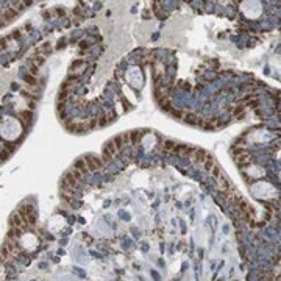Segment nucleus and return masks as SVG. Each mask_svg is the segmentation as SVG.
I'll use <instances>...</instances> for the list:
<instances>
[{"instance_id":"1","label":"nucleus","mask_w":281,"mask_h":281,"mask_svg":"<svg viewBox=\"0 0 281 281\" xmlns=\"http://www.w3.org/2000/svg\"><path fill=\"white\" fill-rule=\"evenodd\" d=\"M85 162H86V166H87V170H99V169H103V161H102L100 158H97V156H85Z\"/></svg>"},{"instance_id":"2","label":"nucleus","mask_w":281,"mask_h":281,"mask_svg":"<svg viewBox=\"0 0 281 281\" xmlns=\"http://www.w3.org/2000/svg\"><path fill=\"white\" fill-rule=\"evenodd\" d=\"M78 180L72 175V172H67L64 176H63V181H61V188H67V189H75L78 186Z\"/></svg>"},{"instance_id":"3","label":"nucleus","mask_w":281,"mask_h":281,"mask_svg":"<svg viewBox=\"0 0 281 281\" xmlns=\"http://www.w3.org/2000/svg\"><path fill=\"white\" fill-rule=\"evenodd\" d=\"M114 145L116 148H117V152H120V150L127 145V144H130V134L128 133H123V134H119V136H116L114 138Z\"/></svg>"},{"instance_id":"4","label":"nucleus","mask_w":281,"mask_h":281,"mask_svg":"<svg viewBox=\"0 0 281 281\" xmlns=\"http://www.w3.org/2000/svg\"><path fill=\"white\" fill-rule=\"evenodd\" d=\"M10 223H11V227H14V228H20V230H27V228H28V227H27V223L22 220V217H20L17 212L11 216Z\"/></svg>"},{"instance_id":"5","label":"nucleus","mask_w":281,"mask_h":281,"mask_svg":"<svg viewBox=\"0 0 281 281\" xmlns=\"http://www.w3.org/2000/svg\"><path fill=\"white\" fill-rule=\"evenodd\" d=\"M17 214L22 217V220L25 222L27 220V217L31 216V214H35V208H33V205H24V206H20L19 211H17Z\"/></svg>"},{"instance_id":"6","label":"nucleus","mask_w":281,"mask_h":281,"mask_svg":"<svg viewBox=\"0 0 281 281\" xmlns=\"http://www.w3.org/2000/svg\"><path fill=\"white\" fill-rule=\"evenodd\" d=\"M236 162L239 164V166H247V164H250L251 161H253V158H251V155L248 153V152H247V153H244V155H241V156H236Z\"/></svg>"},{"instance_id":"7","label":"nucleus","mask_w":281,"mask_h":281,"mask_svg":"<svg viewBox=\"0 0 281 281\" xmlns=\"http://www.w3.org/2000/svg\"><path fill=\"white\" fill-rule=\"evenodd\" d=\"M184 120H186L189 125H198V120H200L202 117H198V116L195 113H184Z\"/></svg>"},{"instance_id":"8","label":"nucleus","mask_w":281,"mask_h":281,"mask_svg":"<svg viewBox=\"0 0 281 281\" xmlns=\"http://www.w3.org/2000/svg\"><path fill=\"white\" fill-rule=\"evenodd\" d=\"M206 152H205L203 148H195V152H194V161H197V162H203L205 159H206Z\"/></svg>"},{"instance_id":"9","label":"nucleus","mask_w":281,"mask_h":281,"mask_svg":"<svg viewBox=\"0 0 281 281\" xmlns=\"http://www.w3.org/2000/svg\"><path fill=\"white\" fill-rule=\"evenodd\" d=\"M73 169H77V170H80L81 173H87V166H86V162H85V159H77L75 161V164H73Z\"/></svg>"},{"instance_id":"10","label":"nucleus","mask_w":281,"mask_h":281,"mask_svg":"<svg viewBox=\"0 0 281 281\" xmlns=\"http://www.w3.org/2000/svg\"><path fill=\"white\" fill-rule=\"evenodd\" d=\"M17 16V11L16 10H13V8H6L5 11H3V19L6 20V22H10V20H13V19H14Z\"/></svg>"},{"instance_id":"11","label":"nucleus","mask_w":281,"mask_h":281,"mask_svg":"<svg viewBox=\"0 0 281 281\" xmlns=\"http://www.w3.org/2000/svg\"><path fill=\"white\" fill-rule=\"evenodd\" d=\"M158 102H159V106L164 109V111H172V100H170L169 97L161 99V100H158Z\"/></svg>"},{"instance_id":"12","label":"nucleus","mask_w":281,"mask_h":281,"mask_svg":"<svg viewBox=\"0 0 281 281\" xmlns=\"http://www.w3.org/2000/svg\"><path fill=\"white\" fill-rule=\"evenodd\" d=\"M22 234V230L20 228H14V227H11V230L8 231V239H11V241H16V239Z\"/></svg>"},{"instance_id":"13","label":"nucleus","mask_w":281,"mask_h":281,"mask_svg":"<svg viewBox=\"0 0 281 281\" xmlns=\"http://www.w3.org/2000/svg\"><path fill=\"white\" fill-rule=\"evenodd\" d=\"M130 134V144H138L142 138V131H131V133H128Z\"/></svg>"},{"instance_id":"14","label":"nucleus","mask_w":281,"mask_h":281,"mask_svg":"<svg viewBox=\"0 0 281 281\" xmlns=\"http://www.w3.org/2000/svg\"><path fill=\"white\" fill-rule=\"evenodd\" d=\"M203 166H205V170H209V172H211V169L216 166V162H214V158H212L211 155H206V159L203 161Z\"/></svg>"},{"instance_id":"15","label":"nucleus","mask_w":281,"mask_h":281,"mask_svg":"<svg viewBox=\"0 0 281 281\" xmlns=\"http://www.w3.org/2000/svg\"><path fill=\"white\" fill-rule=\"evenodd\" d=\"M105 150L106 152L111 155V156H114V155H117L119 152H117V148H116V145H114V142L113 141H109L108 144H106V147H105Z\"/></svg>"},{"instance_id":"16","label":"nucleus","mask_w":281,"mask_h":281,"mask_svg":"<svg viewBox=\"0 0 281 281\" xmlns=\"http://www.w3.org/2000/svg\"><path fill=\"white\" fill-rule=\"evenodd\" d=\"M175 145L176 144L173 142V141H164L162 142V150H166V152H173V148H175Z\"/></svg>"},{"instance_id":"17","label":"nucleus","mask_w":281,"mask_h":281,"mask_svg":"<svg viewBox=\"0 0 281 281\" xmlns=\"http://www.w3.org/2000/svg\"><path fill=\"white\" fill-rule=\"evenodd\" d=\"M77 133H86L89 131V125H87V122H78L77 123V130H75Z\"/></svg>"},{"instance_id":"18","label":"nucleus","mask_w":281,"mask_h":281,"mask_svg":"<svg viewBox=\"0 0 281 281\" xmlns=\"http://www.w3.org/2000/svg\"><path fill=\"white\" fill-rule=\"evenodd\" d=\"M231 152H233V156H241V155H244V153H247V150L244 148V147H241V145H234L231 148Z\"/></svg>"},{"instance_id":"19","label":"nucleus","mask_w":281,"mask_h":281,"mask_svg":"<svg viewBox=\"0 0 281 281\" xmlns=\"http://www.w3.org/2000/svg\"><path fill=\"white\" fill-rule=\"evenodd\" d=\"M19 117H20V120H22V122L28 123L31 120V111H20L19 113Z\"/></svg>"},{"instance_id":"20","label":"nucleus","mask_w":281,"mask_h":281,"mask_svg":"<svg viewBox=\"0 0 281 281\" xmlns=\"http://www.w3.org/2000/svg\"><path fill=\"white\" fill-rule=\"evenodd\" d=\"M70 94H72V91H64V89H61V92L58 95V102H66L70 97Z\"/></svg>"},{"instance_id":"21","label":"nucleus","mask_w":281,"mask_h":281,"mask_svg":"<svg viewBox=\"0 0 281 281\" xmlns=\"http://www.w3.org/2000/svg\"><path fill=\"white\" fill-rule=\"evenodd\" d=\"M244 106H236L234 109H231L233 111V114H234V117H237V119H242L244 117Z\"/></svg>"},{"instance_id":"22","label":"nucleus","mask_w":281,"mask_h":281,"mask_svg":"<svg viewBox=\"0 0 281 281\" xmlns=\"http://www.w3.org/2000/svg\"><path fill=\"white\" fill-rule=\"evenodd\" d=\"M108 123V120H106V114L105 113H100V116L97 117V125L99 127H105Z\"/></svg>"},{"instance_id":"23","label":"nucleus","mask_w":281,"mask_h":281,"mask_svg":"<svg viewBox=\"0 0 281 281\" xmlns=\"http://www.w3.org/2000/svg\"><path fill=\"white\" fill-rule=\"evenodd\" d=\"M211 173H212V176L216 178V180H219V178H222V170H220V167L219 166H214L211 169Z\"/></svg>"},{"instance_id":"24","label":"nucleus","mask_w":281,"mask_h":281,"mask_svg":"<svg viewBox=\"0 0 281 281\" xmlns=\"http://www.w3.org/2000/svg\"><path fill=\"white\" fill-rule=\"evenodd\" d=\"M170 113H172V116H173L175 119H183L184 117V111H183V109H172Z\"/></svg>"},{"instance_id":"25","label":"nucleus","mask_w":281,"mask_h":281,"mask_svg":"<svg viewBox=\"0 0 281 281\" xmlns=\"http://www.w3.org/2000/svg\"><path fill=\"white\" fill-rule=\"evenodd\" d=\"M3 147H5V150L8 153H11V152H14V150H16V145L13 142H3Z\"/></svg>"},{"instance_id":"26","label":"nucleus","mask_w":281,"mask_h":281,"mask_svg":"<svg viewBox=\"0 0 281 281\" xmlns=\"http://www.w3.org/2000/svg\"><path fill=\"white\" fill-rule=\"evenodd\" d=\"M66 128L69 131H75L77 130V122H72V120H66Z\"/></svg>"},{"instance_id":"27","label":"nucleus","mask_w":281,"mask_h":281,"mask_svg":"<svg viewBox=\"0 0 281 281\" xmlns=\"http://www.w3.org/2000/svg\"><path fill=\"white\" fill-rule=\"evenodd\" d=\"M111 159H113V156L109 155V153L106 152V150H103V155H102V161H103V164H108Z\"/></svg>"},{"instance_id":"28","label":"nucleus","mask_w":281,"mask_h":281,"mask_svg":"<svg viewBox=\"0 0 281 281\" xmlns=\"http://www.w3.org/2000/svg\"><path fill=\"white\" fill-rule=\"evenodd\" d=\"M258 105H259V100L258 99H250L248 102H247V106H250V108H258Z\"/></svg>"},{"instance_id":"29","label":"nucleus","mask_w":281,"mask_h":281,"mask_svg":"<svg viewBox=\"0 0 281 281\" xmlns=\"http://www.w3.org/2000/svg\"><path fill=\"white\" fill-rule=\"evenodd\" d=\"M72 175H73L75 178H77V180H78V181H81V180H83V176H85V175H83V173H81V172H80V170H77V169H73V170H72Z\"/></svg>"},{"instance_id":"30","label":"nucleus","mask_w":281,"mask_h":281,"mask_svg":"<svg viewBox=\"0 0 281 281\" xmlns=\"http://www.w3.org/2000/svg\"><path fill=\"white\" fill-rule=\"evenodd\" d=\"M25 81H27V83H28V85H36V78L35 77H33V75H25Z\"/></svg>"},{"instance_id":"31","label":"nucleus","mask_w":281,"mask_h":281,"mask_svg":"<svg viewBox=\"0 0 281 281\" xmlns=\"http://www.w3.org/2000/svg\"><path fill=\"white\" fill-rule=\"evenodd\" d=\"M114 119H116V114H114L113 111H109V113L106 114V120H108V123H109V122H113Z\"/></svg>"},{"instance_id":"32","label":"nucleus","mask_w":281,"mask_h":281,"mask_svg":"<svg viewBox=\"0 0 281 281\" xmlns=\"http://www.w3.org/2000/svg\"><path fill=\"white\" fill-rule=\"evenodd\" d=\"M87 125H89V130L95 128V127H97V119H91V120H89V123H87Z\"/></svg>"},{"instance_id":"33","label":"nucleus","mask_w":281,"mask_h":281,"mask_svg":"<svg viewBox=\"0 0 281 281\" xmlns=\"http://www.w3.org/2000/svg\"><path fill=\"white\" fill-rule=\"evenodd\" d=\"M8 156H10V153L6 152V150H3V152L0 153V161H5V159H8Z\"/></svg>"},{"instance_id":"34","label":"nucleus","mask_w":281,"mask_h":281,"mask_svg":"<svg viewBox=\"0 0 281 281\" xmlns=\"http://www.w3.org/2000/svg\"><path fill=\"white\" fill-rule=\"evenodd\" d=\"M5 47H6V39L5 38H0V52H2Z\"/></svg>"},{"instance_id":"35","label":"nucleus","mask_w":281,"mask_h":281,"mask_svg":"<svg viewBox=\"0 0 281 281\" xmlns=\"http://www.w3.org/2000/svg\"><path fill=\"white\" fill-rule=\"evenodd\" d=\"M81 64H83V61H75V63L72 64V67H73V69H75V67H80Z\"/></svg>"},{"instance_id":"36","label":"nucleus","mask_w":281,"mask_h":281,"mask_svg":"<svg viewBox=\"0 0 281 281\" xmlns=\"http://www.w3.org/2000/svg\"><path fill=\"white\" fill-rule=\"evenodd\" d=\"M31 73H33V75L38 73V66H33V67H31Z\"/></svg>"},{"instance_id":"37","label":"nucleus","mask_w":281,"mask_h":281,"mask_svg":"<svg viewBox=\"0 0 281 281\" xmlns=\"http://www.w3.org/2000/svg\"><path fill=\"white\" fill-rule=\"evenodd\" d=\"M6 24H8V22H6V20H3V17H0V27H5Z\"/></svg>"},{"instance_id":"38","label":"nucleus","mask_w":281,"mask_h":281,"mask_svg":"<svg viewBox=\"0 0 281 281\" xmlns=\"http://www.w3.org/2000/svg\"><path fill=\"white\" fill-rule=\"evenodd\" d=\"M81 47H83V49H86V47H87V49H89V42H86V41H83V42H81Z\"/></svg>"},{"instance_id":"39","label":"nucleus","mask_w":281,"mask_h":281,"mask_svg":"<svg viewBox=\"0 0 281 281\" xmlns=\"http://www.w3.org/2000/svg\"><path fill=\"white\" fill-rule=\"evenodd\" d=\"M56 13H58L59 16H64V10H59V8H58V10H56Z\"/></svg>"},{"instance_id":"40","label":"nucleus","mask_w":281,"mask_h":281,"mask_svg":"<svg viewBox=\"0 0 281 281\" xmlns=\"http://www.w3.org/2000/svg\"><path fill=\"white\" fill-rule=\"evenodd\" d=\"M50 16H52V14H50L49 11H45V13H44V17H50Z\"/></svg>"}]
</instances>
